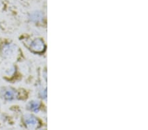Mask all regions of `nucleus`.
I'll return each instance as SVG.
<instances>
[{"mask_svg": "<svg viewBox=\"0 0 148 130\" xmlns=\"http://www.w3.org/2000/svg\"><path fill=\"white\" fill-rule=\"evenodd\" d=\"M1 78L5 81L15 83L21 78L18 67L15 63H10L5 66L1 72Z\"/></svg>", "mask_w": 148, "mask_h": 130, "instance_id": "nucleus-4", "label": "nucleus"}, {"mask_svg": "<svg viewBox=\"0 0 148 130\" xmlns=\"http://www.w3.org/2000/svg\"><path fill=\"white\" fill-rule=\"evenodd\" d=\"M29 19L32 22L38 24L42 20V16L39 13H33L29 16Z\"/></svg>", "mask_w": 148, "mask_h": 130, "instance_id": "nucleus-7", "label": "nucleus"}, {"mask_svg": "<svg viewBox=\"0 0 148 130\" xmlns=\"http://www.w3.org/2000/svg\"><path fill=\"white\" fill-rule=\"evenodd\" d=\"M23 123L26 127L28 129L36 128L40 125L38 118L32 114H26L23 116Z\"/></svg>", "mask_w": 148, "mask_h": 130, "instance_id": "nucleus-5", "label": "nucleus"}, {"mask_svg": "<svg viewBox=\"0 0 148 130\" xmlns=\"http://www.w3.org/2000/svg\"><path fill=\"white\" fill-rule=\"evenodd\" d=\"M42 104L38 100H31L26 105V108L30 112H38L41 108Z\"/></svg>", "mask_w": 148, "mask_h": 130, "instance_id": "nucleus-6", "label": "nucleus"}, {"mask_svg": "<svg viewBox=\"0 0 148 130\" xmlns=\"http://www.w3.org/2000/svg\"><path fill=\"white\" fill-rule=\"evenodd\" d=\"M38 95L40 98L42 99H46L47 96L46 93V89H41L38 91Z\"/></svg>", "mask_w": 148, "mask_h": 130, "instance_id": "nucleus-8", "label": "nucleus"}, {"mask_svg": "<svg viewBox=\"0 0 148 130\" xmlns=\"http://www.w3.org/2000/svg\"><path fill=\"white\" fill-rule=\"evenodd\" d=\"M1 100V99H0ZM1 101H0V111H1Z\"/></svg>", "mask_w": 148, "mask_h": 130, "instance_id": "nucleus-9", "label": "nucleus"}, {"mask_svg": "<svg viewBox=\"0 0 148 130\" xmlns=\"http://www.w3.org/2000/svg\"><path fill=\"white\" fill-rule=\"evenodd\" d=\"M0 58L11 63L18 62L23 58V52L12 40L0 38Z\"/></svg>", "mask_w": 148, "mask_h": 130, "instance_id": "nucleus-1", "label": "nucleus"}, {"mask_svg": "<svg viewBox=\"0 0 148 130\" xmlns=\"http://www.w3.org/2000/svg\"><path fill=\"white\" fill-rule=\"evenodd\" d=\"M28 97V92L24 88H17L13 86L0 87V99L5 102L25 101Z\"/></svg>", "mask_w": 148, "mask_h": 130, "instance_id": "nucleus-2", "label": "nucleus"}, {"mask_svg": "<svg viewBox=\"0 0 148 130\" xmlns=\"http://www.w3.org/2000/svg\"><path fill=\"white\" fill-rule=\"evenodd\" d=\"M19 39L28 51L34 54H41L46 49V44L44 40L40 37L23 35Z\"/></svg>", "mask_w": 148, "mask_h": 130, "instance_id": "nucleus-3", "label": "nucleus"}]
</instances>
